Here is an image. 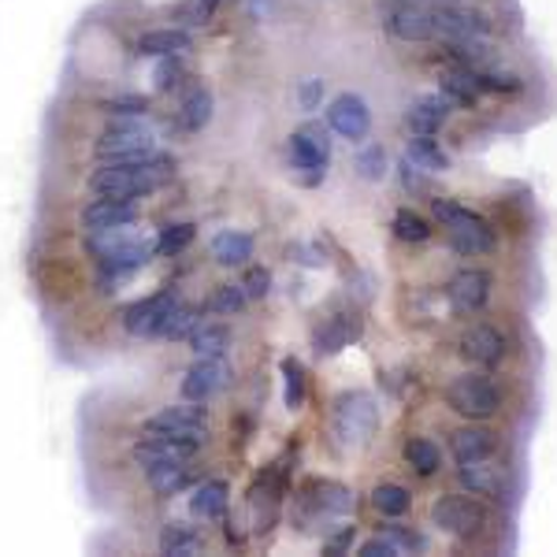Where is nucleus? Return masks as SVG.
I'll return each mask as SVG.
<instances>
[{
	"label": "nucleus",
	"mask_w": 557,
	"mask_h": 557,
	"mask_svg": "<svg viewBox=\"0 0 557 557\" xmlns=\"http://www.w3.org/2000/svg\"><path fill=\"white\" fill-rule=\"evenodd\" d=\"M178 164L175 157L168 152H146V157H134V160H115V164H104L89 175V194L94 197H120V201H138L160 186H168L175 178Z\"/></svg>",
	"instance_id": "nucleus-1"
},
{
	"label": "nucleus",
	"mask_w": 557,
	"mask_h": 557,
	"mask_svg": "<svg viewBox=\"0 0 557 557\" xmlns=\"http://www.w3.org/2000/svg\"><path fill=\"white\" fill-rule=\"evenodd\" d=\"M86 253L101 264V278L108 283H120V278L134 275L138 268H146L152 257H157V238L138 235L131 227H115V231H101V235H86Z\"/></svg>",
	"instance_id": "nucleus-2"
},
{
	"label": "nucleus",
	"mask_w": 557,
	"mask_h": 557,
	"mask_svg": "<svg viewBox=\"0 0 557 557\" xmlns=\"http://www.w3.org/2000/svg\"><path fill=\"white\" fill-rule=\"evenodd\" d=\"M431 212H435V220L446 227V238H450V246L457 253L480 257V253H494V249H498V235H494V227L480 212L465 209V205L450 201V197H435Z\"/></svg>",
	"instance_id": "nucleus-3"
},
{
	"label": "nucleus",
	"mask_w": 557,
	"mask_h": 557,
	"mask_svg": "<svg viewBox=\"0 0 557 557\" xmlns=\"http://www.w3.org/2000/svg\"><path fill=\"white\" fill-rule=\"evenodd\" d=\"M331 428H335V438L346 450H361L380 431V406L368 391L338 394L335 409H331Z\"/></svg>",
	"instance_id": "nucleus-4"
},
{
	"label": "nucleus",
	"mask_w": 557,
	"mask_h": 557,
	"mask_svg": "<svg viewBox=\"0 0 557 557\" xmlns=\"http://www.w3.org/2000/svg\"><path fill=\"white\" fill-rule=\"evenodd\" d=\"M357 506V494L338 480H309L298 494V509H294V528L301 524V532H312L323 520L349 517Z\"/></svg>",
	"instance_id": "nucleus-5"
},
{
	"label": "nucleus",
	"mask_w": 557,
	"mask_h": 557,
	"mask_svg": "<svg viewBox=\"0 0 557 557\" xmlns=\"http://www.w3.org/2000/svg\"><path fill=\"white\" fill-rule=\"evenodd\" d=\"M446 406L465 420H491L502 409V391L487 375L465 372L446 383Z\"/></svg>",
	"instance_id": "nucleus-6"
},
{
	"label": "nucleus",
	"mask_w": 557,
	"mask_h": 557,
	"mask_svg": "<svg viewBox=\"0 0 557 557\" xmlns=\"http://www.w3.org/2000/svg\"><path fill=\"white\" fill-rule=\"evenodd\" d=\"M431 524H435L443 535L469 543V539L480 535L483 524H487V509H483L475 498H469V491L465 494H438V498L431 502Z\"/></svg>",
	"instance_id": "nucleus-7"
},
{
	"label": "nucleus",
	"mask_w": 557,
	"mask_h": 557,
	"mask_svg": "<svg viewBox=\"0 0 557 557\" xmlns=\"http://www.w3.org/2000/svg\"><path fill=\"white\" fill-rule=\"evenodd\" d=\"M431 23H435V41L450 45L465 38H491L494 20L483 8L465 4V0H446V4H431Z\"/></svg>",
	"instance_id": "nucleus-8"
},
{
	"label": "nucleus",
	"mask_w": 557,
	"mask_h": 557,
	"mask_svg": "<svg viewBox=\"0 0 557 557\" xmlns=\"http://www.w3.org/2000/svg\"><path fill=\"white\" fill-rule=\"evenodd\" d=\"M152 149H157V134H152V127H146L141 120H115V123H108L101 138L94 141L97 160H104V164L146 157V152H152Z\"/></svg>",
	"instance_id": "nucleus-9"
},
{
	"label": "nucleus",
	"mask_w": 557,
	"mask_h": 557,
	"mask_svg": "<svg viewBox=\"0 0 557 557\" xmlns=\"http://www.w3.org/2000/svg\"><path fill=\"white\" fill-rule=\"evenodd\" d=\"M290 164H294V172L301 175L305 186H317L320 178L327 175V164H331L327 127H320V123H309V127L294 131L290 134Z\"/></svg>",
	"instance_id": "nucleus-10"
},
{
	"label": "nucleus",
	"mask_w": 557,
	"mask_h": 557,
	"mask_svg": "<svg viewBox=\"0 0 557 557\" xmlns=\"http://www.w3.org/2000/svg\"><path fill=\"white\" fill-rule=\"evenodd\" d=\"M383 30L398 41H435V23H431V4L424 0H394L383 12Z\"/></svg>",
	"instance_id": "nucleus-11"
},
{
	"label": "nucleus",
	"mask_w": 557,
	"mask_h": 557,
	"mask_svg": "<svg viewBox=\"0 0 557 557\" xmlns=\"http://www.w3.org/2000/svg\"><path fill=\"white\" fill-rule=\"evenodd\" d=\"M141 431H164V435H178V438H190V443L205 446L209 438V409L201 401H186V406H168L141 424Z\"/></svg>",
	"instance_id": "nucleus-12"
},
{
	"label": "nucleus",
	"mask_w": 557,
	"mask_h": 557,
	"mask_svg": "<svg viewBox=\"0 0 557 557\" xmlns=\"http://www.w3.org/2000/svg\"><path fill=\"white\" fill-rule=\"evenodd\" d=\"M175 305H178V290H172V286H168V290L149 294V298H141V301H134L123 309V327L138 338H157L160 327H164V320H168V312H172Z\"/></svg>",
	"instance_id": "nucleus-13"
},
{
	"label": "nucleus",
	"mask_w": 557,
	"mask_h": 557,
	"mask_svg": "<svg viewBox=\"0 0 557 557\" xmlns=\"http://www.w3.org/2000/svg\"><path fill=\"white\" fill-rule=\"evenodd\" d=\"M201 446L190 443V438L178 435H164V431H146V435L134 443V461L146 469H157V465H172V461H194Z\"/></svg>",
	"instance_id": "nucleus-14"
},
{
	"label": "nucleus",
	"mask_w": 557,
	"mask_h": 557,
	"mask_svg": "<svg viewBox=\"0 0 557 557\" xmlns=\"http://www.w3.org/2000/svg\"><path fill=\"white\" fill-rule=\"evenodd\" d=\"M327 127L338 134V138L349 141H364L368 131H372V108L361 94H338L335 101L327 104Z\"/></svg>",
	"instance_id": "nucleus-15"
},
{
	"label": "nucleus",
	"mask_w": 557,
	"mask_h": 557,
	"mask_svg": "<svg viewBox=\"0 0 557 557\" xmlns=\"http://www.w3.org/2000/svg\"><path fill=\"white\" fill-rule=\"evenodd\" d=\"M231 364L223 357H197L190 372L183 375V398L186 401H209L231 386Z\"/></svg>",
	"instance_id": "nucleus-16"
},
{
	"label": "nucleus",
	"mask_w": 557,
	"mask_h": 557,
	"mask_svg": "<svg viewBox=\"0 0 557 557\" xmlns=\"http://www.w3.org/2000/svg\"><path fill=\"white\" fill-rule=\"evenodd\" d=\"M86 235H101V231H115V227H131L138 223V201H120V197H94L86 205L83 215H78Z\"/></svg>",
	"instance_id": "nucleus-17"
},
{
	"label": "nucleus",
	"mask_w": 557,
	"mask_h": 557,
	"mask_svg": "<svg viewBox=\"0 0 557 557\" xmlns=\"http://www.w3.org/2000/svg\"><path fill=\"white\" fill-rule=\"evenodd\" d=\"M364 331V320L357 309H343L335 312V317H327L317 327V335H312V346H317L320 357H331V354H343L349 343H357Z\"/></svg>",
	"instance_id": "nucleus-18"
},
{
	"label": "nucleus",
	"mask_w": 557,
	"mask_h": 557,
	"mask_svg": "<svg viewBox=\"0 0 557 557\" xmlns=\"http://www.w3.org/2000/svg\"><path fill=\"white\" fill-rule=\"evenodd\" d=\"M506 354H509L506 335L498 327H491V323H475V327L461 335V357L472 361L475 368H498L506 361Z\"/></svg>",
	"instance_id": "nucleus-19"
},
{
	"label": "nucleus",
	"mask_w": 557,
	"mask_h": 557,
	"mask_svg": "<svg viewBox=\"0 0 557 557\" xmlns=\"http://www.w3.org/2000/svg\"><path fill=\"white\" fill-rule=\"evenodd\" d=\"M457 480H461V487L475 494V498H491V502H502L509 491L506 469L494 465V457H487V461H472V465H457Z\"/></svg>",
	"instance_id": "nucleus-20"
},
{
	"label": "nucleus",
	"mask_w": 557,
	"mask_h": 557,
	"mask_svg": "<svg viewBox=\"0 0 557 557\" xmlns=\"http://www.w3.org/2000/svg\"><path fill=\"white\" fill-rule=\"evenodd\" d=\"M446 294H450L454 312H465V317L483 312V309H487V301H491V275L475 272V268H465V272H457L450 278Z\"/></svg>",
	"instance_id": "nucleus-21"
},
{
	"label": "nucleus",
	"mask_w": 557,
	"mask_h": 557,
	"mask_svg": "<svg viewBox=\"0 0 557 557\" xmlns=\"http://www.w3.org/2000/svg\"><path fill=\"white\" fill-rule=\"evenodd\" d=\"M450 454L457 465H472V461H487V457H498V431L483 428L472 420V428L454 431Z\"/></svg>",
	"instance_id": "nucleus-22"
},
{
	"label": "nucleus",
	"mask_w": 557,
	"mask_h": 557,
	"mask_svg": "<svg viewBox=\"0 0 557 557\" xmlns=\"http://www.w3.org/2000/svg\"><path fill=\"white\" fill-rule=\"evenodd\" d=\"M454 104L443 94H420L417 101L406 108V127L409 134H438L450 120Z\"/></svg>",
	"instance_id": "nucleus-23"
},
{
	"label": "nucleus",
	"mask_w": 557,
	"mask_h": 557,
	"mask_svg": "<svg viewBox=\"0 0 557 557\" xmlns=\"http://www.w3.org/2000/svg\"><path fill=\"white\" fill-rule=\"evenodd\" d=\"M438 94H443L454 108H475L483 97V89L475 83V71L450 64V67L438 71Z\"/></svg>",
	"instance_id": "nucleus-24"
},
{
	"label": "nucleus",
	"mask_w": 557,
	"mask_h": 557,
	"mask_svg": "<svg viewBox=\"0 0 557 557\" xmlns=\"http://www.w3.org/2000/svg\"><path fill=\"white\" fill-rule=\"evenodd\" d=\"M190 49V34L183 26H160V30H146L138 41H134V52L138 57H175V52H186Z\"/></svg>",
	"instance_id": "nucleus-25"
},
{
	"label": "nucleus",
	"mask_w": 557,
	"mask_h": 557,
	"mask_svg": "<svg viewBox=\"0 0 557 557\" xmlns=\"http://www.w3.org/2000/svg\"><path fill=\"white\" fill-rule=\"evenodd\" d=\"M406 160H409V164H417L420 172H428V175L450 172V152L438 146L431 134H412V138L406 141Z\"/></svg>",
	"instance_id": "nucleus-26"
},
{
	"label": "nucleus",
	"mask_w": 557,
	"mask_h": 557,
	"mask_svg": "<svg viewBox=\"0 0 557 557\" xmlns=\"http://www.w3.org/2000/svg\"><path fill=\"white\" fill-rule=\"evenodd\" d=\"M227 502H231L227 483L209 480V483H201V487H194L190 517H197V520H223V517H227Z\"/></svg>",
	"instance_id": "nucleus-27"
},
{
	"label": "nucleus",
	"mask_w": 557,
	"mask_h": 557,
	"mask_svg": "<svg viewBox=\"0 0 557 557\" xmlns=\"http://www.w3.org/2000/svg\"><path fill=\"white\" fill-rule=\"evenodd\" d=\"M253 235H246V231H220V235L212 238V260L220 268H242L249 264V257H253Z\"/></svg>",
	"instance_id": "nucleus-28"
},
{
	"label": "nucleus",
	"mask_w": 557,
	"mask_h": 557,
	"mask_svg": "<svg viewBox=\"0 0 557 557\" xmlns=\"http://www.w3.org/2000/svg\"><path fill=\"white\" fill-rule=\"evenodd\" d=\"M231 343H235V335H231L227 323L201 320V323H197V327L190 331V349H194V357H227Z\"/></svg>",
	"instance_id": "nucleus-29"
},
{
	"label": "nucleus",
	"mask_w": 557,
	"mask_h": 557,
	"mask_svg": "<svg viewBox=\"0 0 557 557\" xmlns=\"http://www.w3.org/2000/svg\"><path fill=\"white\" fill-rule=\"evenodd\" d=\"M146 480L160 498H172V494H183L194 483V465L190 461L157 465V469H146Z\"/></svg>",
	"instance_id": "nucleus-30"
},
{
	"label": "nucleus",
	"mask_w": 557,
	"mask_h": 557,
	"mask_svg": "<svg viewBox=\"0 0 557 557\" xmlns=\"http://www.w3.org/2000/svg\"><path fill=\"white\" fill-rule=\"evenodd\" d=\"M209 120H212V94L197 86L194 94L183 101V108H178V120L175 123H178V131L197 134V131L209 127Z\"/></svg>",
	"instance_id": "nucleus-31"
},
{
	"label": "nucleus",
	"mask_w": 557,
	"mask_h": 557,
	"mask_svg": "<svg viewBox=\"0 0 557 557\" xmlns=\"http://www.w3.org/2000/svg\"><path fill=\"white\" fill-rule=\"evenodd\" d=\"M372 509L386 520H398L412 509V494L409 487H401V483H380V487L372 491Z\"/></svg>",
	"instance_id": "nucleus-32"
},
{
	"label": "nucleus",
	"mask_w": 557,
	"mask_h": 557,
	"mask_svg": "<svg viewBox=\"0 0 557 557\" xmlns=\"http://www.w3.org/2000/svg\"><path fill=\"white\" fill-rule=\"evenodd\" d=\"M201 550V535L194 532V524H186V520H172V524L160 532V554H197Z\"/></svg>",
	"instance_id": "nucleus-33"
},
{
	"label": "nucleus",
	"mask_w": 557,
	"mask_h": 557,
	"mask_svg": "<svg viewBox=\"0 0 557 557\" xmlns=\"http://www.w3.org/2000/svg\"><path fill=\"white\" fill-rule=\"evenodd\" d=\"M401 454H406V465L417 475H435L438 465H443V450H438L431 438H420V435H412Z\"/></svg>",
	"instance_id": "nucleus-34"
},
{
	"label": "nucleus",
	"mask_w": 557,
	"mask_h": 557,
	"mask_svg": "<svg viewBox=\"0 0 557 557\" xmlns=\"http://www.w3.org/2000/svg\"><path fill=\"white\" fill-rule=\"evenodd\" d=\"M475 83H480L483 94H498V97L502 94H520V89H524V78L506 64H491V67L475 71Z\"/></svg>",
	"instance_id": "nucleus-35"
},
{
	"label": "nucleus",
	"mask_w": 557,
	"mask_h": 557,
	"mask_svg": "<svg viewBox=\"0 0 557 557\" xmlns=\"http://www.w3.org/2000/svg\"><path fill=\"white\" fill-rule=\"evenodd\" d=\"M391 231H394V238H398V242H412V246H417V242H428L431 235H435V227H431V223L417 209H398V212H394Z\"/></svg>",
	"instance_id": "nucleus-36"
},
{
	"label": "nucleus",
	"mask_w": 557,
	"mask_h": 557,
	"mask_svg": "<svg viewBox=\"0 0 557 557\" xmlns=\"http://www.w3.org/2000/svg\"><path fill=\"white\" fill-rule=\"evenodd\" d=\"M201 323V309H194V305H186L178 298V305L172 312H168L164 327H160V338H168V343H178V338H190V331Z\"/></svg>",
	"instance_id": "nucleus-37"
},
{
	"label": "nucleus",
	"mask_w": 557,
	"mask_h": 557,
	"mask_svg": "<svg viewBox=\"0 0 557 557\" xmlns=\"http://www.w3.org/2000/svg\"><path fill=\"white\" fill-rule=\"evenodd\" d=\"M305 383H309L305 364L298 357H283V401L290 412H298L305 406Z\"/></svg>",
	"instance_id": "nucleus-38"
},
{
	"label": "nucleus",
	"mask_w": 557,
	"mask_h": 557,
	"mask_svg": "<svg viewBox=\"0 0 557 557\" xmlns=\"http://www.w3.org/2000/svg\"><path fill=\"white\" fill-rule=\"evenodd\" d=\"M197 238V223H168L157 235V257H175Z\"/></svg>",
	"instance_id": "nucleus-39"
},
{
	"label": "nucleus",
	"mask_w": 557,
	"mask_h": 557,
	"mask_svg": "<svg viewBox=\"0 0 557 557\" xmlns=\"http://www.w3.org/2000/svg\"><path fill=\"white\" fill-rule=\"evenodd\" d=\"M246 290H242V283H227V286H215V294L209 301H205V309L212 312V317H238L242 309H246Z\"/></svg>",
	"instance_id": "nucleus-40"
},
{
	"label": "nucleus",
	"mask_w": 557,
	"mask_h": 557,
	"mask_svg": "<svg viewBox=\"0 0 557 557\" xmlns=\"http://www.w3.org/2000/svg\"><path fill=\"white\" fill-rule=\"evenodd\" d=\"M354 168H357V175H361L364 183H380V178L386 175V149L383 146H364L354 157Z\"/></svg>",
	"instance_id": "nucleus-41"
},
{
	"label": "nucleus",
	"mask_w": 557,
	"mask_h": 557,
	"mask_svg": "<svg viewBox=\"0 0 557 557\" xmlns=\"http://www.w3.org/2000/svg\"><path fill=\"white\" fill-rule=\"evenodd\" d=\"M101 108L108 115H120V120H141L149 112V101L138 94H123V97H112V101H101Z\"/></svg>",
	"instance_id": "nucleus-42"
},
{
	"label": "nucleus",
	"mask_w": 557,
	"mask_h": 557,
	"mask_svg": "<svg viewBox=\"0 0 557 557\" xmlns=\"http://www.w3.org/2000/svg\"><path fill=\"white\" fill-rule=\"evenodd\" d=\"M242 290H246L249 301L268 298V294H272V272H268V268H260V264H249L246 275H242Z\"/></svg>",
	"instance_id": "nucleus-43"
},
{
	"label": "nucleus",
	"mask_w": 557,
	"mask_h": 557,
	"mask_svg": "<svg viewBox=\"0 0 557 557\" xmlns=\"http://www.w3.org/2000/svg\"><path fill=\"white\" fill-rule=\"evenodd\" d=\"M183 52H175V57H160V64H157V89L160 94H168V89H175L178 83H183V75H186V67H183Z\"/></svg>",
	"instance_id": "nucleus-44"
},
{
	"label": "nucleus",
	"mask_w": 557,
	"mask_h": 557,
	"mask_svg": "<svg viewBox=\"0 0 557 557\" xmlns=\"http://www.w3.org/2000/svg\"><path fill=\"white\" fill-rule=\"evenodd\" d=\"M398 178H401V186H406V194H435L428 172H420V168L409 164L406 157H401V164H398Z\"/></svg>",
	"instance_id": "nucleus-45"
},
{
	"label": "nucleus",
	"mask_w": 557,
	"mask_h": 557,
	"mask_svg": "<svg viewBox=\"0 0 557 557\" xmlns=\"http://www.w3.org/2000/svg\"><path fill=\"white\" fill-rule=\"evenodd\" d=\"M215 8H220V4H212V0H186V4L175 12V20L178 23H190V26H201V23L212 20Z\"/></svg>",
	"instance_id": "nucleus-46"
},
{
	"label": "nucleus",
	"mask_w": 557,
	"mask_h": 557,
	"mask_svg": "<svg viewBox=\"0 0 557 557\" xmlns=\"http://www.w3.org/2000/svg\"><path fill=\"white\" fill-rule=\"evenodd\" d=\"M383 535L394 539V546H398L401 554H406V550H428V539L420 532H409V528H401V524H383Z\"/></svg>",
	"instance_id": "nucleus-47"
},
{
	"label": "nucleus",
	"mask_w": 557,
	"mask_h": 557,
	"mask_svg": "<svg viewBox=\"0 0 557 557\" xmlns=\"http://www.w3.org/2000/svg\"><path fill=\"white\" fill-rule=\"evenodd\" d=\"M323 97H327V86H323V78H301L298 83V104L305 112H317L323 104Z\"/></svg>",
	"instance_id": "nucleus-48"
},
{
	"label": "nucleus",
	"mask_w": 557,
	"mask_h": 557,
	"mask_svg": "<svg viewBox=\"0 0 557 557\" xmlns=\"http://www.w3.org/2000/svg\"><path fill=\"white\" fill-rule=\"evenodd\" d=\"M357 557H401V550L394 546V539H386L380 532L375 539H364V543L357 546Z\"/></svg>",
	"instance_id": "nucleus-49"
},
{
	"label": "nucleus",
	"mask_w": 557,
	"mask_h": 557,
	"mask_svg": "<svg viewBox=\"0 0 557 557\" xmlns=\"http://www.w3.org/2000/svg\"><path fill=\"white\" fill-rule=\"evenodd\" d=\"M349 543H354V528L346 524L343 532H335V535L323 539V554H346Z\"/></svg>",
	"instance_id": "nucleus-50"
},
{
	"label": "nucleus",
	"mask_w": 557,
	"mask_h": 557,
	"mask_svg": "<svg viewBox=\"0 0 557 557\" xmlns=\"http://www.w3.org/2000/svg\"><path fill=\"white\" fill-rule=\"evenodd\" d=\"M290 253H294V260H301V264L323 268V257L317 253V249H309V246H290Z\"/></svg>",
	"instance_id": "nucleus-51"
},
{
	"label": "nucleus",
	"mask_w": 557,
	"mask_h": 557,
	"mask_svg": "<svg viewBox=\"0 0 557 557\" xmlns=\"http://www.w3.org/2000/svg\"><path fill=\"white\" fill-rule=\"evenodd\" d=\"M424 4H446V0H424Z\"/></svg>",
	"instance_id": "nucleus-52"
},
{
	"label": "nucleus",
	"mask_w": 557,
	"mask_h": 557,
	"mask_svg": "<svg viewBox=\"0 0 557 557\" xmlns=\"http://www.w3.org/2000/svg\"><path fill=\"white\" fill-rule=\"evenodd\" d=\"M212 4H223V0H212Z\"/></svg>",
	"instance_id": "nucleus-53"
}]
</instances>
